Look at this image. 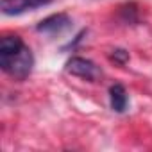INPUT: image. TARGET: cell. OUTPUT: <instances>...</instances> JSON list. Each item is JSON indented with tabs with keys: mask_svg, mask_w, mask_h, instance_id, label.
I'll return each instance as SVG.
<instances>
[{
	"mask_svg": "<svg viewBox=\"0 0 152 152\" xmlns=\"http://www.w3.org/2000/svg\"><path fill=\"white\" fill-rule=\"evenodd\" d=\"M70 25H72V20H70V16L66 13H56V15H50L45 20H41L36 29H38V32L56 36V34L64 32Z\"/></svg>",
	"mask_w": 152,
	"mask_h": 152,
	"instance_id": "3",
	"label": "cell"
},
{
	"mask_svg": "<svg viewBox=\"0 0 152 152\" xmlns=\"http://www.w3.org/2000/svg\"><path fill=\"white\" fill-rule=\"evenodd\" d=\"M23 47V41L18 34H9L0 39V56H7V54H15Z\"/></svg>",
	"mask_w": 152,
	"mask_h": 152,
	"instance_id": "6",
	"label": "cell"
},
{
	"mask_svg": "<svg viewBox=\"0 0 152 152\" xmlns=\"http://www.w3.org/2000/svg\"><path fill=\"white\" fill-rule=\"evenodd\" d=\"M66 72L75 75V77H81L86 81H95L99 75V68L93 61L86 59V57H72L66 63Z\"/></svg>",
	"mask_w": 152,
	"mask_h": 152,
	"instance_id": "2",
	"label": "cell"
},
{
	"mask_svg": "<svg viewBox=\"0 0 152 152\" xmlns=\"http://www.w3.org/2000/svg\"><path fill=\"white\" fill-rule=\"evenodd\" d=\"M52 0H2L0 2V9L7 16H15V15H22L25 11L36 9V7H43L48 6Z\"/></svg>",
	"mask_w": 152,
	"mask_h": 152,
	"instance_id": "4",
	"label": "cell"
},
{
	"mask_svg": "<svg viewBox=\"0 0 152 152\" xmlns=\"http://www.w3.org/2000/svg\"><path fill=\"white\" fill-rule=\"evenodd\" d=\"M127 102H129V97H127V91L122 84H113L109 88V104H111V109L116 111V113H124L127 109Z\"/></svg>",
	"mask_w": 152,
	"mask_h": 152,
	"instance_id": "5",
	"label": "cell"
},
{
	"mask_svg": "<svg viewBox=\"0 0 152 152\" xmlns=\"http://www.w3.org/2000/svg\"><path fill=\"white\" fill-rule=\"evenodd\" d=\"M0 66L2 70L11 75V77L18 79V81H23L27 79L31 72H32V66H34V56L31 52L29 47H22L18 52L15 54H7V56H0Z\"/></svg>",
	"mask_w": 152,
	"mask_h": 152,
	"instance_id": "1",
	"label": "cell"
},
{
	"mask_svg": "<svg viewBox=\"0 0 152 152\" xmlns=\"http://www.w3.org/2000/svg\"><path fill=\"white\" fill-rule=\"evenodd\" d=\"M109 57H111V61H115L118 64H125L129 61V52L124 48H115V50H111Z\"/></svg>",
	"mask_w": 152,
	"mask_h": 152,
	"instance_id": "7",
	"label": "cell"
}]
</instances>
